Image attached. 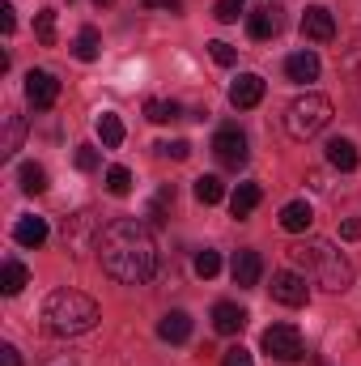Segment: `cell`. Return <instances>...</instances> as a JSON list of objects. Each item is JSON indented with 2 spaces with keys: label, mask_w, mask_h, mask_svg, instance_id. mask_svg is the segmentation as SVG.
I'll list each match as a JSON object with an SVG mask.
<instances>
[{
  "label": "cell",
  "mask_w": 361,
  "mask_h": 366,
  "mask_svg": "<svg viewBox=\"0 0 361 366\" xmlns=\"http://www.w3.org/2000/svg\"><path fill=\"white\" fill-rule=\"evenodd\" d=\"M17 179H21V192H30V196L47 192V171H43L39 162H26V167L17 171Z\"/></svg>",
  "instance_id": "obj_26"
},
{
  "label": "cell",
  "mask_w": 361,
  "mask_h": 366,
  "mask_svg": "<svg viewBox=\"0 0 361 366\" xmlns=\"http://www.w3.org/2000/svg\"><path fill=\"white\" fill-rule=\"evenodd\" d=\"M106 192H111V196H128V192H132V171H128V167H111V171H106Z\"/></svg>",
  "instance_id": "obj_30"
},
{
  "label": "cell",
  "mask_w": 361,
  "mask_h": 366,
  "mask_svg": "<svg viewBox=\"0 0 361 366\" xmlns=\"http://www.w3.org/2000/svg\"><path fill=\"white\" fill-rule=\"evenodd\" d=\"M166 204H175V183H166V187L153 196V209H149V217H153V222H162V209H166Z\"/></svg>",
  "instance_id": "obj_33"
},
{
  "label": "cell",
  "mask_w": 361,
  "mask_h": 366,
  "mask_svg": "<svg viewBox=\"0 0 361 366\" xmlns=\"http://www.w3.org/2000/svg\"><path fill=\"white\" fill-rule=\"evenodd\" d=\"M158 149H162L166 158H175V162H187V158H191V145H187V141H162Z\"/></svg>",
  "instance_id": "obj_34"
},
{
  "label": "cell",
  "mask_w": 361,
  "mask_h": 366,
  "mask_svg": "<svg viewBox=\"0 0 361 366\" xmlns=\"http://www.w3.org/2000/svg\"><path fill=\"white\" fill-rule=\"evenodd\" d=\"M340 234H345V243H357L361 239V217H349V222L340 226Z\"/></svg>",
  "instance_id": "obj_37"
},
{
  "label": "cell",
  "mask_w": 361,
  "mask_h": 366,
  "mask_svg": "<svg viewBox=\"0 0 361 366\" xmlns=\"http://www.w3.org/2000/svg\"><path fill=\"white\" fill-rule=\"evenodd\" d=\"M332 115H336L332 98H323V94H302V98H293V102L285 107V132H289L293 141H310V137H319V132L332 124Z\"/></svg>",
  "instance_id": "obj_4"
},
{
  "label": "cell",
  "mask_w": 361,
  "mask_h": 366,
  "mask_svg": "<svg viewBox=\"0 0 361 366\" xmlns=\"http://www.w3.org/2000/svg\"><path fill=\"white\" fill-rule=\"evenodd\" d=\"M191 269H195V277H217L221 273V256L213 252V247H204V252H195V260H191Z\"/></svg>",
  "instance_id": "obj_29"
},
{
  "label": "cell",
  "mask_w": 361,
  "mask_h": 366,
  "mask_svg": "<svg viewBox=\"0 0 361 366\" xmlns=\"http://www.w3.org/2000/svg\"><path fill=\"white\" fill-rule=\"evenodd\" d=\"M310 222H315L310 200H289V204L280 209V230H289V234H306Z\"/></svg>",
  "instance_id": "obj_15"
},
{
  "label": "cell",
  "mask_w": 361,
  "mask_h": 366,
  "mask_svg": "<svg viewBox=\"0 0 361 366\" xmlns=\"http://www.w3.org/2000/svg\"><path fill=\"white\" fill-rule=\"evenodd\" d=\"M13 26H17V17H13V4H0V30H4V34H13Z\"/></svg>",
  "instance_id": "obj_39"
},
{
  "label": "cell",
  "mask_w": 361,
  "mask_h": 366,
  "mask_svg": "<svg viewBox=\"0 0 361 366\" xmlns=\"http://www.w3.org/2000/svg\"><path fill=\"white\" fill-rule=\"evenodd\" d=\"M0 124H4V141H0V154H4V158H13V154L21 149V137H26V119H21L17 111H4V115H0Z\"/></svg>",
  "instance_id": "obj_20"
},
{
  "label": "cell",
  "mask_w": 361,
  "mask_h": 366,
  "mask_svg": "<svg viewBox=\"0 0 361 366\" xmlns=\"http://www.w3.org/2000/svg\"><path fill=\"white\" fill-rule=\"evenodd\" d=\"M327 162L336 167V171H357L361 154L353 141H345V137H336V141H327Z\"/></svg>",
  "instance_id": "obj_21"
},
{
  "label": "cell",
  "mask_w": 361,
  "mask_h": 366,
  "mask_svg": "<svg viewBox=\"0 0 361 366\" xmlns=\"http://www.w3.org/2000/svg\"><path fill=\"white\" fill-rule=\"evenodd\" d=\"M247 34L255 39V43H268L280 34V9L276 4H260L255 13H247Z\"/></svg>",
  "instance_id": "obj_11"
},
{
  "label": "cell",
  "mask_w": 361,
  "mask_h": 366,
  "mask_svg": "<svg viewBox=\"0 0 361 366\" xmlns=\"http://www.w3.org/2000/svg\"><path fill=\"white\" fill-rule=\"evenodd\" d=\"M90 234H93V239H102V230H98V222H93L90 209H81V213L64 217V247L86 252V247H90Z\"/></svg>",
  "instance_id": "obj_8"
},
{
  "label": "cell",
  "mask_w": 361,
  "mask_h": 366,
  "mask_svg": "<svg viewBox=\"0 0 361 366\" xmlns=\"http://www.w3.org/2000/svg\"><path fill=\"white\" fill-rule=\"evenodd\" d=\"M145 115H149V124H166V119H179L183 107H179V102H162V98H149V102H145Z\"/></svg>",
  "instance_id": "obj_28"
},
{
  "label": "cell",
  "mask_w": 361,
  "mask_h": 366,
  "mask_svg": "<svg viewBox=\"0 0 361 366\" xmlns=\"http://www.w3.org/2000/svg\"><path fill=\"white\" fill-rule=\"evenodd\" d=\"M260 200H264V187H260V183H238L234 196H230V213L243 222V217H251V213L260 209Z\"/></svg>",
  "instance_id": "obj_17"
},
{
  "label": "cell",
  "mask_w": 361,
  "mask_h": 366,
  "mask_svg": "<svg viewBox=\"0 0 361 366\" xmlns=\"http://www.w3.org/2000/svg\"><path fill=\"white\" fill-rule=\"evenodd\" d=\"M145 9H179V0H141Z\"/></svg>",
  "instance_id": "obj_40"
},
{
  "label": "cell",
  "mask_w": 361,
  "mask_h": 366,
  "mask_svg": "<svg viewBox=\"0 0 361 366\" xmlns=\"http://www.w3.org/2000/svg\"><path fill=\"white\" fill-rule=\"evenodd\" d=\"M289 256H293V264H302L306 273L315 277L323 290H332V294H345V290L353 285V264H349V256H345L336 243H327V239H306V243H298Z\"/></svg>",
  "instance_id": "obj_3"
},
{
  "label": "cell",
  "mask_w": 361,
  "mask_h": 366,
  "mask_svg": "<svg viewBox=\"0 0 361 366\" xmlns=\"http://www.w3.org/2000/svg\"><path fill=\"white\" fill-rule=\"evenodd\" d=\"M98 260L111 281L119 285H145L149 277L158 273V243L153 230L141 217H115L102 226L98 239Z\"/></svg>",
  "instance_id": "obj_1"
},
{
  "label": "cell",
  "mask_w": 361,
  "mask_h": 366,
  "mask_svg": "<svg viewBox=\"0 0 361 366\" xmlns=\"http://www.w3.org/2000/svg\"><path fill=\"white\" fill-rule=\"evenodd\" d=\"M98 320H102L98 302L90 294H81V290H56L43 302V328L51 337H81V332H90Z\"/></svg>",
  "instance_id": "obj_2"
},
{
  "label": "cell",
  "mask_w": 361,
  "mask_h": 366,
  "mask_svg": "<svg viewBox=\"0 0 361 366\" xmlns=\"http://www.w3.org/2000/svg\"><path fill=\"white\" fill-rule=\"evenodd\" d=\"M213 328H217L221 337H238V332L247 328V311H243L238 302H217V307H213Z\"/></svg>",
  "instance_id": "obj_13"
},
{
  "label": "cell",
  "mask_w": 361,
  "mask_h": 366,
  "mask_svg": "<svg viewBox=\"0 0 361 366\" xmlns=\"http://www.w3.org/2000/svg\"><path fill=\"white\" fill-rule=\"evenodd\" d=\"M285 77H289V81H302V86L315 81V77H319V56H315V51H293V56L285 60Z\"/></svg>",
  "instance_id": "obj_18"
},
{
  "label": "cell",
  "mask_w": 361,
  "mask_h": 366,
  "mask_svg": "<svg viewBox=\"0 0 361 366\" xmlns=\"http://www.w3.org/2000/svg\"><path fill=\"white\" fill-rule=\"evenodd\" d=\"M230 273H234V285H243V290H251V285H260V273H264V260H260V252H238L234 256V264H230Z\"/></svg>",
  "instance_id": "obj_14"
},
{
  "label": "cell",
  "mask_w": 361,
  "mask_h": 366,
  "mask_svg": "<svg viewBox=\"0 0 361 366\" xmlns=\"http://www.w3.org/2000/svg\"><path fill=\"white\" fill-rule=\"evenodd\" d=\"M98 47H102V39H98V30H93V26H81V34L73 39V56L90 64V60H98Z\"/></svg>",
  "instance_id": "obj_24"
},
{
  "label": "cell",
  "mask_w": 361,
  "mask_h": 366,
  "mask_svg": "<svg viewBox=\"0 0 361 366\" xmlns=\"http://www.w3.org/2000/svg\"><path fill=\"white\" fill-rule=\"evenodd\" d=\"M221 366H255V362H251V350L234 345V350H225V358H221Z\"/></svg>",
  "instance_id": "obj_36"
},
{
  "label": "cell",
  "mask_w": 361,
  "mask_h": 366,
  "mask_svg": "<svg viewBox=\"0 0 361 366\" xmlns=\"http://www.w3.org/2000/svg\"><path fill=\"white\" fill-rule=\"evenodd\" d=\"M98 137H102L106 149H119V145H123V119L111 115V111H102V115H98Z\"/></svg>",
  "instance_id": "obj_23"
},
{
  "label": "cell",
  "mask_w": 361,
  "mask_h": 366,
  "mask_svg": "<svg viewBox=\"0 0 361 366\" xmlns=\"http://www.w3.org/2000/svg\"><path fill=\"white\" fill-rule=\"evenodd\" d=\"M34 34L43 47H56V9H39L34 13Z\"/></svg>",
  "instance_id": "obj_27"
},
{
  "label": "cell",
  "mask_w": 361,
  "mask_h": 366,
  "mask_svg": "<svg viewBox=\"0 0 361 366\" xmlns=\"http://www.w3.org/2000/svg\"><path fill=\"white\" fill-rule=\"evenodd\" d=\"M302 34H306L310 43H332V39H336V17H332V9L310 4V9L302 13Z\"/></svg>",
  "instance_id": "obj_9"
},
{
  "label": "cell",
  "mask_w": 361,
  "mask_h": 366,
  "mask_svg": "<svg viewBox=\"0 0 361 366\" xmlns=\"http://www.w3.org/2000/svg\"><path fill=\"white\" fill-rule=\"evenodd\" d=\"M243 4H247V0H217V4H213V17H217L221 26H230V21H238Z\"/></svg>",
  "instance_id": "obj_31"
},
{
  "label": "cell",
  "mask_w": 361,
  "mask_h": 366,
  "mask_svg": "<svg viewBox=\"0 0 361 366\" xmlns=\"http://www.w3.org/2000/svg\"><path fill=\"white\" fill-rule=\"evenodd\" d=\"M213 154H217L221 167L238 171V167H247V137H243L238 128H217V137H213Z\"/></svg>",
  "instance_id": "obj_6"
},
{
  "label": "cell",
  "mask_w": 361,
  "mask_h": 366,
  "mask_svg": "<svg viewBox=\"0 0 361 366\" xmlns=\"http://www.w3.org/2000/svg\"><path fill=\"white\" fill-rule=\"evenodd\" d=\"M158 337L171 341V345H183V341L191 337V315H187V311H166L162 324H158Z\"/></svg>",
  "instance_id": "obj_19"
},
{
  "label": "cell",
  "mask_w": 361,
  "mask_h": 366,
  "mask_svg": "<svg viewBox=\"0 0 361 366\" xmlns=\"http://www.w3.org/2000/svg\"><path fill=\"white\" fill-rule=\"evenodd\" d=\"M47 366H73V358H56V362H47Z\"/></svg>",
  "instance_id": "obj_41"
},
{
  "label": "cell",
  "mask_w": 361,
  "mask_h": 366,
  "mask_svg": "<svg viewBox=\"0 0 361 366\" xmlns=\"http://www.w3.org/2000/svg\"><path fill=\"white\" fill-rule=\"evenodd\" d=\"M260 98H264V77H260V73H238V77H234V86H230V102H234L238 111L260 107Z\"/></svg>",
  "instance_id": "obj_12"
},
{
  "label": "cell",
  "mask_w": 361,
  "mask_h": 366,
  "mask_svg": "<svg viewBox=\"0 0 361 366\" xmlns=\"http://www.w3.org/2000/svg\"><path fill=\"white\" fill-rule=\"evenodd\" d=\"M272 298H276L280 307H302V302H306V277L289 273V269L272 273Z\"/></svg>",
  "instance_id": "obj_10"
},
{
  "label": "cell",
  "mask_w": 361,
  "mask_h": 366,
  "mask_svg": "<svg viewBox=\"0 0 361 366\" xmlns=\"http://www.w3.org/2000/svg\"><path fill=\"white\" fill-rule=\"evenodd\" d=\"M208 51H213V60H217L221 69H230V64L238 60V51H234L230 43H221V39H213V43H208Z\"/></svg>",
  "instance_id": "obj_32"
},
{
  "label": "cell",
  "mask_w": 361,
  "mask_h": 366,
  "mask_svg": "<svg viewBox=\"0 0 361 366\" xmlns=\"http://www.w3.org/2000/svg\"><path fill=\"white\" fill-rule=\"evenodd\" d=\"M93 4H98V9H102V4H111V0H93Z\"/></svg>",
  "instance_id": "obj_42"
},
{
  "label": "cell",
  "mask_w": 361,
  "mask_h": 366,
  "mask_svg": "<svg viewBox=\"0 0 361 366\" xmlns=\"http://www.w3.org/2000/svg\"><path fill=\"white\" fill-rule=\"evenodd\" d=\"M30 285V269L21 264V260H4V269H0V290L13 298V294H21Z\"/></svg>",
  "instance_id": "obj_22"
},
{
  "label": "cell",
  "mask_w": 361,
  "mask_h": 366,
  "mask_svg": "<svg viewBox=\"0 0 361 366\" xmlns=\"http://www.w3.org/2000/svg\"><path fill=\"white\" fill-rule=\"evenodd\" d=\"M77 171H98V149L93 145H77Z\"/></svg>",
  "instance_id": "obj_35"
},
{
  "label": "cell",
  "mask_w": 361,
  "mask_h": 366,
  "mask_svg": "<svg viewBox=\"0 0 361 366\" xmlns=\"http://www.w3.org/2000/svg\"><path fill=\"white\" fill-rule=\"evenodd\" d=\"M47 217H17V226H13V243L17 247H43L47 243Z\"/></svg>",
  "instance_id": "obj_16"
},
{
  "label": "cell",
  "mask_w": 361,
  "mask_h": 366,
  "mask_svg": "<svg viewBox=\"0 0 361 366\" xmlns=\"http://www.w3.org/2000/svg\"><path fill=\"white\" fill-rule=\"evenodd\" d=\"M264 354L268 358H276V362H298L302 358V332L293 328V324H272V328H264Z\"/></svg>",
  "instance_id": "obj_5"
},
{
  "label": "cell",
  "mask_w": 361,
  "mask_h": 366,
  "mask_svg": "<svg viewBox=\"0 0 361 366\" xmlns=\"http://www.w3.org/2000/svg\"><path fill=\"white\" fill-rule=\"evenodd\" d=\"M195 200L200 204H221L225 200V183L217 179V175H200L195 179Z\"/></svg>",
  "instance_id": "obj_25"
},
{
  "label": "cell",
  "mask_w": 361,
  "mask_h": 366,
  "mask_svg": "<svg viewBox=\"0 0 361 366\" xmlns=\"http://www.w3.org/2000/svg\"><path fill=\"white\" fill-rule=\"evenodd\" d=\"M56 98H60V81H56L47 69H30V73H26V102H30L34 111L56 107Z\"/></svg>",
  "instance_id": "obj_7"
},
{
  "label": "cell",
  "mask_w": 361,
  "mask_h": 366,
  "mask_svg": "<svg viewBox=\"0 0 361 366\" xmlns=\"http://www.w3.org/2000/svg\"><path fill=\"white\" fill-rule=\"evenodd\" d=\"M0 366H21V354H17V345H0Z\"/></svg>",
  "instance_id": "obj_38"
}]
</instances>
